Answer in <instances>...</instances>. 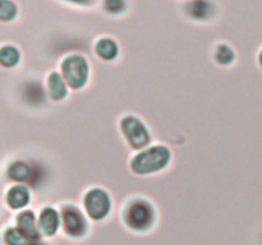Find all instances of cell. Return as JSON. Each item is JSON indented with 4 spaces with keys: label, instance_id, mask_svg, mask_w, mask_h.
<instances>
[{
    "label": "cell",
    "instance_id": "obj_1",
    "mask_svg": "<svg viewBox=\"0 0 262 245\" xmlns=\"http://www.w3.org/2000/svg\"><path fill=\"white\" fill-rule=\"evenodd\" d=\"M169 161V151L164 147H155L140 153L133 160L132 167L136 173L146 174L164 167Z\"/></svg>",
    "mask_w": 262,
    "mask_h": 245
},
{
    "label": "cell",
    "instance_id": "obj_2",
    "mask_svg": "<svg viewBox=\"0 0 262 245\" xmlns=\"http://www.w3.org/2000/svg\"><path fill=\"white\" fill-rule=\"evenodd\" d=\"M63 74L66 77L67 82L71 84L74 88H78V87L83 86L84 82L87 79V64L84 61L83 58L81 56H69L68 59H66L63 63Z\"/></svg>",
    "mask_w": 262,
    "mask_h": 245
},
{
    "label": "cell",
    "instance_id": "obj_3",
    "mask_svg": "<svg viewBox=\"0 0 262 245\" xmlns=\"http://www.w3.org/2000/svg\"><path fill=\"white\" fill-rule=\"evenodd\" d=\"M152 218V209H151L150 204H147L146 202H136V203L130 204L125 213L127 224L137 230H142L150 226Z\"/></svg>",
    "mask_w": 262,
    "mask_h": 245
},
{
    "label": "cell",
    "instance_id": "obj_4",
    "mask_svg": "<svg viewBox=\"0 0 262 245\" xmlns=\"http://www.w3.org/2000/svg\"><path fill=\"white\" fill-rule=\"evenodd\" d=\"M84 207H86L87 212L92 218H102L109 212V197L105 191L100 190V189H94V190L89 191V194L84 198Z\"/></svg>",
    "mask_w": 262,
    "mask_h": 245
},
{
    "label": "cell",
    "instance_id": "obj_5",
    "mask_svg": "<svg viewBox=\"0 0 262 245\" xmlns=\"http://www.w3.org/2000/svg\"><path fill=\"white\" fill-rule=\"evenodd\" d=\"M122 129L124 132V134L127 135L130 144L135 148H140L142 145L147 144V132H146L145 127L141 124L140 120H137L136 117H125L122 121Z\"/></svg>",
    "mask_w": 262,
    "mask_h": 245
},
{
    "label": "cell",
    "instance_id": "obj_6",
    "mask_svg": "<svg viewBox=\"0 0 262 245\" xmlns=\"http://www.w3.org/2000/svg\"><path fill=\"white\" fill-rule=\"evenodd\" d=\"M63 221L67 232H69L73 236L82 235V232L84 230V221L82 218L81 213L78 212V209H76L74 207H67V208H64Z\"/></svg>",
    "mask_w": 262,
    "mask_h": 245
},
{
    "label": "cell",
    "instance_id": "obj_7",
    "mask_svg": "<svg viewBox=\"0 0 262 245\" xmlns=\"http://www.w3.org/2000/svg\"><path fill=\"white\" fill-rule=\"evenodd\" d=\"M59 225V217L54 209L46 208L43 209L40 216V229L42 230L43 234L53 235L55 234Z\"/></svg>",
    "mask_w": 262,
    "mask_h": 245
},
{
    "label": "cell",
    "instance_id": "obj_8",
    "mask_svg": "<svg viewBox=\"0 0 262 245\" xmlns=\"http://www.w3.org/2000/svg\"><path fill=\"white\" fill-rule=\"evenodd\" d=\"M18 225H19V230L25 234V236L30 237V239H37L38 234L36 231L35 227V217H33L32 212H23L18 216Z\"/></svg>",
    "mask_w": 262,
    "mask_h": 245
},
{
    "label": "cell",
    "instance_id": "obj_9",
    "mask_svg": "<svg viewBox=\"0 0 262 245\" xmlns=\"http://www.w3.org/2000/svg\"><path fill=\"white\" fill-rule=\"evenodd\" d=\"M28 199H30V195H28L27 189L22 185L14 186L8 193V203L13 208H19V207L26 206L28 203Z\"/></svg>",
    "mask_w": 262,
    "mask_h": 245
},
{
    "label": "cell",
    "instance_id": "obj_10",
    "mask_svg": "<svg viewBox=\"0 0 262 245\" xmlns=\"http://www.w3.org/2000/svg\"><path fill=\"white\" fill-rule=\"evenodd\" d=\"M49 88H50L51 96L55 100L63 99L67 93L63 79H61V77L56 73L51 74L50 78H49Z\"/></svg>",
    "mask_w": 262,
    "mask_h": 245
},
{
    "label": "cell",
    "instance_id": "obj_11",
    "mask_svg": "<svg viewBox=\"0 0 262 245\" xmlns=\"http://www.w3.org/2000/svg\"><path fill=\"white\" fill-rule=\"evenodd\" d=\"M96 51L101 58L110 60V59L115 58L117 55V45L113 42L109 38H104V40H100L96 45Z\"/></svg>",
    "mask_w": 262,
    "mask_h": 245
},
{
    "label": "cell",
    "instance_id": "obj_12",
    "mask_svg": "<svg viewBox=\"0 0 262 245\" xmlns=\"http://www.w3.org/2000/svg\"><path fill=\"white\" fill-rule=\"evenodd\" d=\"M9 176L13 180L17 181H26L31 176V168L23 162H15L10 166Z\"/></svg>",
    "mask_w": 262,
    "mask_h": 245
},
{
    "label": "cell",
    "instance_id": "obj_13",
    "mask_svg": "<svg viewBox=\"0 0 262 245\" xmlns=\"http://www.w3.org/2000/svg\"><path fill=\"white\" fill-rule=\"evenodd\" d=\"M0 59H2V63L7 66H12L14 64H17L18 59H19V54L15 50L14 47H10V46H5L2 48V53H0Z\"/></svg>",
    "mask_w": 262,
    "mask_h": 245
},
{
    "label": "cell",
    "instance_id": "obj_14",
    "mask_svg": "<svg viewBox=\"0 0 262 245\" xmlns=\"http://www.w3.org/2000/svg\"><path fill=\"white\" fill-rule=\"evenodd\" d=\"M189 13L196 18H205L209 15L211 12V5L209 3L199 2V3H191L188 8Z\"/></svg>",
    "mask_w": 262,
    "mask_h": 245
},
{
    "label": "cell",
    "instance_id": "obj_15",
    "mask_svg": "<svg viewBox=\"0 0 262 245\" xmlns=\"http://www.w3.org/2000/svg\"><path fill=\"white\" fill-rule=\"evenodd\" d=\"M215 58H216V60L219 61L220 64H229L230 61L234 59V54H233V51L230 50L228 46H219L217 47V51H216V55H215Z\"/></svg>",
    "mask_w": 262,
    "mask_h": 245
},
{
    "label": "cell",
    "instance_id": "obj_16",
    "mask_svg": "<svg viewBox=\"0 0 262 245\" xmlns=\"http://www.w3.org/2000/svg\"><path fill=\"white\" fill-rule=\"evenodd\" d=\"M5 237H7V241L10 245H23V242H25V234L17 229L9 230Z\"/></svg>",
    "mask_w": 262,
    "mask_h": 245
},
{
    "label": "cell",
    "instance_id": "obj_17",
    "mask_svg": "<svg viewBox=\"0 0 262 245\" xmlns=\"http://www.w3.org/2000/svg\"><path fill=\"white\" fill-rule=\"evenodd\" d=\"M15 14V7L13 3L9 2H2L0 3V17L3 19H10L14 17Z\"/></svg>",
    "mask_w": 262,
    "mask_h": 245
},
{
    "label": "cell",
    "instance_id": "obj_18",
    "mask_svg": "<svg viewBox=\"0 0 262 245\" xmlns=\"http://www.w3.org/2000/svg\"><path fill=\"white\" fill-rule=\"evenodd\" d=\"M106 7H107V9L112 10V12L113 10H114V12H118V10H120V8L124 7V4L120 2H107Z\"/></svg>",
    "mask_w": 262,
    "mask_h": 245
},
{
    "label": "cell",
    "instance_id": "obj_19",
    "mask_svg": "<svg viewBox=\"0 0 262 245\" xmlns=\"http://www.w3.org/2000/svg\"><path fill=\"white\" fill-rule=\"evenodd\" d=\"M260 63H261V66H262V53H261V55H260Z\"/></svg>",
    "mask_w": 262,
    "mask_h": 245
},
{
    "label": "cell",
    "instance_id": "obj_20",
    "mask_svg": "<svg viewBox=\"0 0 262 245\" xmlns=\"http://www.w3.org/2000/svg\"><path fill=\"white\" fill-rule=\"evenodd\" d=\"M27 245H36V244H27Z\"/></svg>",
    "mask_w": 262,
    "mask_h": 245
}]
</instances>
